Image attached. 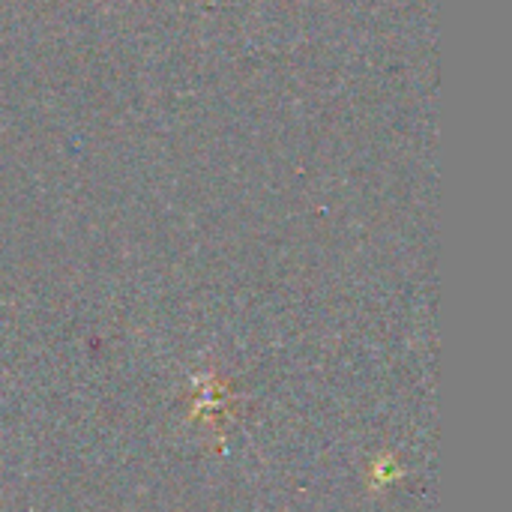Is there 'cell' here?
<instances>
[{
    "label": "cell",
    "mask_w": 512,
    "mask_h": 512,
    "mask_svg": "<svg viewBox=\"0 0 512 512\" xmlns=\"http://www.w3.org/2000/svg\"><path fill=\"white\" fill-rule=\"evenodd\" d=\"M195 390H192V411L189 420H201L204 426H210L216 435L225 429V423L234 417L231 414V402H237L234 393H228V381H222L216 372H204L192 378Z\"/></svg>",
    "instance_id": "cell-1"
},
{
    "label": "cell",
    "mask_w": 512,
    "mask_h": 512,
    "mask_svg": "<svg viewBox=\"0 0 512 512\" xmlns=\"http://www.w3.org/2000/svg\"><path fill=\"white\" fill-rule=\"evenodd\" d=\"M402 477H405V468H399L393 456H378V459L372 462V468H369V483H372L375 492L393 486V483L402 480Z\"/></svg>",
    "instance_id": "cell-2"
}]
</instances>
